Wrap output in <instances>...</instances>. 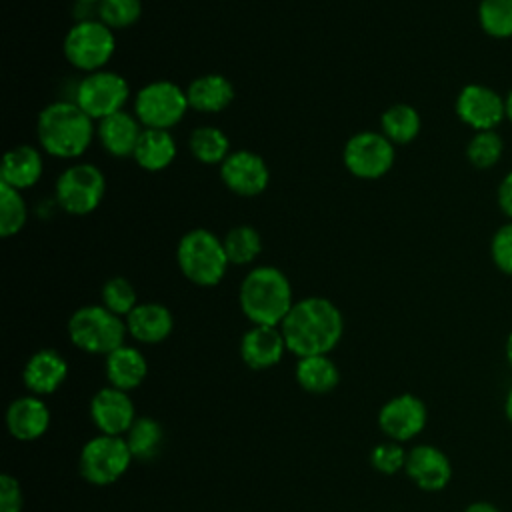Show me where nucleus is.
I'll list each match as a JSON object with an SVG mask.
<instances>
[{"label":"nucleus","instance_id":"obj_1","mask_svg":"<svg viewBox=\"0 0 512 512\" xmlns=\"http://www.w3.org/2000/svg\"><path fill=\"white\" fill-rule=\"evenodd\" d=\"M280 330L288 352L298 358L318 356L338 346L344 334V318L332 300L308 296L294 302Z\"/></svg>","mask_w":512,"mask_h":512},{"label":"nucleus","instance_id":"obj_30","mask_svg":"<svg viewBox=\"0 0 512 512\" xmlns=\"http://www.w3.org/2000/svg\"><path fill=\"white\" fill-rule=\"evenodd\" d=\"M222 242H224L228 262L236 264V266L250 264L252 260H256V256L262 250V238H260L258 230L248 224L230 228L226 232V236L222 238Z\"/></svg>","mask_w":512,"mask_h":512},{"label":"nucleus","instance_id":"obj_4","mask_svg":"<svg viewBox=\"0 0 512 512\" xmlns=\"http://www.w3.org/2000/svg\"><path fill=\"white\" fill-rule=\"evenodd\" d=\"M176 262L184 278L202 288L216 286L230 266L224 242L206 228H192L182 234L176 246Z\"/></svg>","mask_w":512,"mask_h":512},{"label":"nucleus","instance_id":"obj_29","mask_svg":"<svg viewBox=\"0 0 512 512\" xmlns=\"http://www.w3.org/2000/svg\"><path fill=\"white\" fill-rule=\"evenodd\" d=\"M188 146L192 156L202 164H222L230 154V140L216 126L194 128Z\"/></svg>","mask_w":512,"mask_h":512},{"label":"nucleus","instance_id":"obj_6","mask_svg":"<svg viewBox=\"0 0 512 512\" xmlns=\"http://www.w3.org/2000/svg\"><path fill=\"white\" fill-rule=\"evenodd\" d=\"M62 48L66 60L74 68L86 74L104 70V64L116 50L114 30L96 18L76 20L66 32Z\"/></svg>","mask_w":512,"mask_h":512},{"label":"nucleus","instance_id":"obj_31","mask_svg":"<svg viewBox=\"0 0 512 512\" xmlns=\"http://www.w3.org/2000/svg\"><path fill=\"white\" fill-rule=\"evenodd\" d=\"M478 24L490 38H512V0H480Z\"/></svg>","mask_w":512,"mask_h":512},{"label":"nucleus","instance_id":"obj_11","mask_svg":"<svg viewBox=\"0 0 512 512\" xmlns=\"http://www.w3.org/2000/svg\"><path fill=\"white\" fill-rule=\"evenodd\" d=\"M394 144L382 132H358L348 138L342 150L346 170L362 180H376L394 166Z\"/></svg>","mask_w":512,"mask_h":512},{"label":"nucleus","instance_id":"obj_18","mask_svg":"<svg viewBox=\"0 0 512 512\" xmlns=\"http://www.w3.org/2000/svg\"><path fill=\"white\" fill-rule=\"evenodd\" d=\"M68 376V362L54 348H42L34 352L22 370L24 386L34 396H46L56 392Z\"/></svg>","mask_w":512,"mask_h":512},{"label":"nucleus","instance_id":"obj_27","mask_svg":"<svg viewBox=\"0 0 512 512\" xmlns=\"http://www.w3.org/2000/svg\"><path fill=\"white\" fill-rule=\"evenodd\" d=\"M380 126H382V134L392 144H408L420 134L422 120L414 106L398 102V104L388 106L382 112Z\"/></svg>","mask_w":512,"mask_h":512},{"label":"nucleus","instance_id":"obj_20","mask_svg":"<svg viewBox=\"0 0 512 512\" xmlns=\"http://www.w3.org/2000/svg\"><path fill=\"white\" fill-rule=\"evenodd\" d=\"M124 320L128 334L142 344H160L174 328L172 312L158 302L138 304Z\"/></svg>","mask_w":512,"mask_h":512},{"label":"nucleus","instance_id":"obj_17","mask_svg":"<svg viewBox=\"0 0 512 512\" xmlns=\"http://www.w3.org/2000/svg\"><path fill=\"white\" fill-rule=\"evenodd\" d=\"M286 350L288 348L280 326L252 324V328H248L240 340V356L252 370L276 366Z\"/></svg>","mask_w":512,"mask_h":512},{"label":"nucleus","instance_id":"obj_8","mask_svg":"<svg viewBox=\"0 0 512 512\" xmlns=\"http://www.w3.org/2000/svg\"><path fill=\"white\" fill-rule=\"evenodd\" d=\"M106 192V178L100 168L88 162L68 166L56 180L54 200L56 204L72 214L86 216L94 212Z\"/></svg>","mask_w":512,"mask_h":512},{"label":"nucleus","instance_id":"obj_9","mask_svg":"<svg viewBox=\"0 0 512 512\" xmlns=\"http://www.w3.org/2000/svg\"><path fill=\"white\" fill-rule=\"evenodd\" d=\"M190 108L186 88L172 80H154L142 86L134 98V116L144 128L168 130Z\"/></svg>","mask_w":512,"mask_h":512},{"label":"nucleus","instance_id":"obj_38","mask_svg":"<svg viewBox=\"0 0 512 512\" xmlns=\"http://www.w3.org/2000/svg\"><path fill=\"white\" fill-rule=\"evenodd\" d=\"M22 504H24V496H22L20 482L10 474H2L0 476V512H22Z\"/></svg>","mask_w":512,"mask_h":512},{"label":"nucleus","instance_id":"obj_23","mask_svg":"<svg viewBox=\"0 0 512 512\" xmlns=\"http://www.w3.org/2000/svg\"><path fill=\"white\" fill-rule=\"evenodd\" d=\"M42 170V154L34 146L20 144L4 154L0 166V182L22 192L40 180Z\"/></svg>","mask_w":512,"mask_h":512},{"label":"nucleus","instance_id":"obj_26","mask_svg":"<svg viewBox=\"0 0 512 512\" xmlns=\"http://www.w3.org/2000/svg\"><path fill=\"white\" fill-rule=\"evenodd\" d=\"M294 376L298 386L310 394L332 392L340 382L338 366L328 354L298 358Z\"/></svg>","mask_w":512,"mask_h":512},{"label":"nucleus","instance_id":"obj_36","mask_svg":"<svg viewBox=\"0 0 512 512\" xmlns=\"http://www.w3.org/2000/svg\"><path fill=\"white\" fill-rule=\"evenodd\" d=\"M406 456L408 452L400 446V442H382V444H376L370 452V464L374 470H378L380 474H386V476H392L400 470H404L406 466Z\"/></svg>","mask_w":512,"mask_h":512},{"label":"nucleus","instance_id":"obj_5","mask_svg":"<svg viewBox=\"0 0 512 512\" xmlns=\"http://www.w3.org/2000/svg\"><path fill=\"white\" fill-rule=\"evenodd\" d=\"M126 320L102 304H88L68 318L70 342L88 354H110L124 344Z\"/></svg>","mask_w":512,"mask_h":512},{"label":"nucleus","instance_id":"obj_3","mask_svg":"<svg viewBox=\"0 0 512 512\" xmlns=\"http://www.w3.org/2000/svg\"><path fill=\"white\" fill-rule=\"evenodd\" d=\"M240 310L252 324L280 326L294 306L288 276L274 266L252 268L238 290Z\"/></svg>","mask_w":512,"mask_h":512},{"label":"nucleus","instance_id":"obj_13","mask_svg":"<svg viewBox=\"0 0 512 512\" xmlns=\"http://www.w3.org/2000/svg\"><path fill=\"white\" fill-rule=\"evenodd\" d=\"M428 420L426 404L414 394H398L390 398L378 412L380 430L394 442H408L416 438Z\"/></svg>","mask_w":512,"mask_h":512},{"label":"nucleus","instance_id":"obj_14","mask_svg":"<svg viewBox=\"0 0 512 512\" xmlns=\"http://www.w3.org/2000/svg\"><path fill=\"white\" fill-rule=\"evenodd\" d=\"M220 178L224 186L244 198L258 196L270 182V170L262 156L252 150H234L220 164Z\"/></svg>","mask_w":512,"mask_h":512},{"label":"nucleus","instance_id":"obj_21","mask_svg":"<svg viewBox=\"0 0 512 512\" xmlns=\"http://www.w3.org/2000/svg\"><path fill=\"white\" fill-rule=\"evenodd\" d=\"M142 124L134 114H128L124 110L106 116L98 122V140L102 148L114 156V158H126L134 154V148L138 144V138L142 134Z\"/></svg>","mask_w":512,"mask_h":512},{"label":"nucleus","instance_id":"obj_42","mask_svg":"<svg viewBox=\"0 0 512 512\" xmlns=\"http://www.w3.org/2000/svg\"><path fill=\"white\" fill-rule=\"evenodd\" d=\"M504 102H506V120L512 124V88L506 92Z\"/></svg>","mask_w":512,"mask_h":512},{"label":"nucleus","instance_id":"obj_43","mask_svg":"<svg viewBox=\"0 0 512 512\" xmlns=\"http://www.w3.org/2000/svg\"><path fill=\"white\" fill-rule=\"evenodd\" d=\"M504 354H506V360H508V364H510V368H512V332H510V334H508V338H506Z\"/></svg>","mask_w":512,"mask_h":512},{"label":"nucleus","instance_id":"obj_37","mask_svg":"<svg viewBox=\"0 0 512 512\" xmlns=\"http://www.w3.org/2000/svg\"><path fill=\"white\" fill-rule=\"evenodd\" d=\"M490 258L502 274L512 276V220L498 226L496 232L492 234Z\"/></svg>","mask_w":512,"mask_h":512},{"label":"nucleus","instance_id":"obj_35","mask_svg":"<svg viewBox=\"0 0 512 512\" xmlns=\"http://www.w3.org/2000/svg\"><path fill=\"white\" fill-rule=\"evenodd\" d=\"M102 306H106L116 316L126 318L138 306L134 286L122 276L108 278L102 286Z\"/></svg>","mask_w":512,"mask_h":512},{"label":"nucleus","instance_id":"obj_33","mask_svg":"<svg viewBox=\"0 0 512 512\" xmlns=\"http://www.w3.org/2000/svg\"><path fill=\"white\" fill-rule=\"evenodd\" d=\"M26 218L28 210L20 190L0 182V236H16L24 228Z\"/></svg>","mask_w":512,"mask_h":512},{"label":"nucleus","instance_id":"obj_24","mask_svg":"<svg viewBox=\"0 0 512 512\" xmlns=\"http://www.w3.org/2000/svg\"><path fill=\"white\" fill-rule=\"evenodd\" d=\"M188 104L196 112L216 114L226 110L234 100V86L222 74L196 76L186 88Z\"/></svg>","mask_w":512,"mask_h":512},{"label":"nucleus","instance_id":"obj_44","mask_svg":"<svg viewBox=\"0 0 512 512\" xmlns=\"http://www.w3.org/2000/svg\"><path fill=\"white\" fill-rule=\"evenodd\" d=\"M76 4H84V6H98L100 0H76Z\"/></svg>","mask_w":512,"mask_h":512},{"label":"nucleus","instance_id":"obj_34","mask_svg":"<svg viewBox=\"0 0 512 512\" xmlns=\"http://www.w3.org/2000/svg\"><path fill=\"white\" fill-rule=\"evenodd\" d=\"M96 16L112 30L128 28L138 22L142 16V2L140 0H100L96 6Z\"/></svg>","mask_w":512,"mask_h":512},{"label":"nucleus","instance_id":"obj_22","mask_svg":"<svg viewBox=\"0 0 512 512\" xmlns=\"http://www.w3.org/2000/svg\"><path fill=\"white\" fill-rule=\"evenodd\" d=\"M104 372L110 386L130 392L144 382L148 374V362L138 348L122 344L106 354Z\"/></svg>","mask_w":512,"mask_h":512},{"label":"nucleus","instance_id":"obj_40","mask_svg":"<svg viewBox=\"0 0 512 512\" xmlns=\"http://www.w3.org/2000/svg\"><path fill=\"white\" fill-rule=\"evenodd\" d=\"M464 512H502L498 506H494L492 502H484V500H478V502H472L464 508Z\"/></svg>","mask_w":512,"mask_h":512},{"label":"nucleus","instance_id":"obj_10","mask_svg":"<svg viewBox=\"0 0 512 512\" xmlns=\"http://www.w3.org/2000/svg\"><path fill=\"white\" fill-rule=\"evenodd\" d=\"M130 96V86L124 76L112 70H96L86 74L74 92V102L92 118L104 120L120 110Z\"/></svg>","mask_w":512,"mask_h":512},{"label":"nucleus","instance_id":"obj_25","mask_svg":"<svg viewBox=\"0 0 512 512\" xmlns=\"http://www.w3.org/2000/svg\"><path fill=\"white\" fill-rule=\"evenodd\" d=\"M132 158L148 172H160L168 168L176 158V142L168 130L142 128Z\"/></svg>","mask_w":512,"mask_h":512},{"label":"nucleus","instance_id":"obj_16","mask_svg":"<svg viewBox=\"0 0 512 512\" xmlns=\"http://www.w3.org/2000/svg\"><path fill=\"white\" fill-rule=\"evenodd\" d=\"M404 472L426 492H438L448 486L452 478L450 458L432 444H418L408 450Z\"/></svg>","mask_w":512,"mask_h":512},{"label":"nucleus","instance_id":"obj_39","mask_svg":"<svg viewBox=\"0 0 512 512\" xmlns=\"http://www.w3.org/2000/svg\"><path fill=\"white\" fill-rule=\"evenodd\" d=\"M496 204L500 208V212L512 220V170L506 172L496 188Z\"/></svg>","mask_w":512,"mask_h":512},{"label":"nucleus","instance_id":"obj_12","mask_svg":"<svg viewBox=\"0 0 512 512\" xmlns=\"http://www.w3.org/2000/svg\"><path fill=\"white\" fill-rule=\"evenodd\" d=\"M454 110L458 120L474 132L496 130L506 120L504 96L496 88L480 82H470L460 88Z\"/></svg>","mask_w":512,"mask_h":512},{"label":"nucleus","instance_id":"obj_15","mask_svg":"<svg viewBox=\"0 0 512 512\" xmlns=\"http://www.w3.org/2000/svg\"><path fill=\"white\" fill-rule=\"evenodd\" d=\"M90 418L94 426L100 430V434L126 436V432L138 416L128 392L114 386H106L92 396Z\"/></svg>","mask_w":512,"mask_h":512},{"label":"nucleus","instance_id":"obj_7","mask_svg":"<svg viewBox=\"0 0 512 512\" xmlns=\"http://www.w3.org/2000/svg\"><path fill=\"white\" fill-rule=\"evenodd\" d=\"M132 460L124 436L98 434L82 446L78 470L88 484L110 486L124 476Z\"/></svg>","mask_w":512,"mask_h":512},{"label":"nucleus","instance_id":"obj_41","mask_svg":"<svg viewBox=\"0 0 512 512\" xmlns=\"http://www.w3.org/2000/svg\"><path fill=\"white\" fill-rule=\"evenodd\" d=\"M504 414H506L508 422L512 424V386H510V390L506 394V400H504Z\"/></svg>","mask_w":512,"mask_h":512},{"label":"nucleus","instance_id":"obj_2","mask_svg":"<svg viewBox=\"0 0 512 512\" xmlns=\"http://www.w3.org/2000/svg\"><path fill=\"white\" fill-rule=\"evenodd\" d=\"M36 134L46 154L70 160L92 144L94 120L74 100H58L40 110Z\"/></svg>","mask_w":512,"mask_h":512},{"label":"nucleus","instance_id":"obj_32","mask_svg":"<svg viewBox=\"0 0 512 512\" xmlns=\"http://www.w3.org/2000/svg\"><path fill=\"white\" fill-rule=\"evenodd\" d=\"M504 154V140L498 130L474 132L466 144V158L478 170L494 168Z\"/></svg>","mask_w":512,"mask_h":512},{"label":"nucleus","instance_id":"obj_28","mask_svg":"<svg viewBox=\"0 0 512 512\" xmlns=\"http://www.w3.org/2000/svg\"><path fill=\"white\" fill-rule=\"evenodd\" d=\"M134 460H152L160 454L164 444V430L158 420L150 416H138L124 436Z\"/></svg>","mask_w":512,"mask_h":512},{"label":"nucleus","instance_id":"obj_19","mask_svg":"<svg viewBox=\"0 0 512 512\" xmlns=\"http://www.w3.org/2000/svg\"><path fill=\"white\" fill-rule=\"evenodd\" d=\"M50 426V408L48 404L34 394L20 396L14 402H10L6 410V428L8 432L22 440H38L46 434Z\"/></svg>","mask_w":512,"mask_h":512}]
</instances>
